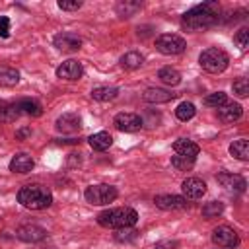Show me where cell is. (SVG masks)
<instances>
[{"mask_svg":"<svg viewBox=\"0 0 249 249\" xmlns=\"http://www.w3.org/2000/svg\"><path fill=\"white\" fill-rule=\"evenodd\" d=\"M224 103H228V95L224 91H214V93H210V95L204 97V105H208V107H216L218 109Z\"/></svg>","mask_w":249,"mask_h":249,"instance_id":"cell-32","label":"cell"},{"mask_svg":"<svg viewBox=\"0 0 249 249\" xmlns=\"http://www.w3.org/2000/svg\"><path fill=\"white\" fill-rule=\"evenodd\" d=\"M212 241L218 245V247H224V249H233L239 245V235L233 228L230 226H218L214 228L212 231Z\"/></svg>","mask_w":249,"mask_h":249,"instance_id":"cell-7","label":"cell"},{"mask_svg":"<svg viewBox=\"0 0 249 249\" xmlns=\"http://www.w3.org/2000/svg\"><path fill=\"white\" fill-rule=\"evenodd\" d=\"M18 202L29 210H43V208L51 206L53 195L45 185L33 183V185H25L18 191Z\"/></svg>","mask_w":249,"mask_h":249,"instance_id":"cell-2","label":"cell"},{"mask_svg":"<svg viewBox=\"0 0 249 249\" xmlns=\"http://www.w3.org/2000/svg\"><path fill=\"white\" fill-rule=\"evenodd\" d=\"M218 183L224 187V189H228V191H237V193H243L245 191V187H247V183H245V179L241 177V175H237V173H228V171H224V173H218Z\"/></svg>","mask_w":249,"mask_h":249,"instance_id":"cell-15","label":"cell"},{"mask_svg":"<svg viewBox=\"0 0 249 249\" xmlns=\"http://www.w3.org/2000/svg\"><path fill=\"white\" fill-rule=\"evenodd\" d=\"M19 82V72L10 66H0V86L12 88Z\"/></svg>","mask_w":249,"mask_h":249,"instance_id":"cell-25","label":"cell"},{"mask_svg":"<svg viewBox=\"0 0 249 249\" xmlns=\"http://www.w3.org/2000/svg\"><path fill=\"white\" fill-rule=\"evenodd\" d=\"M154 202L161 210H183V208H187V198L177 196V195H158L154 198Z\"/></svg>","mask_w":249,"mask_h":249,"instance_id":"cell-14","label":"cell"},{"mask_svg":"<svg viewBox=\"0 0 249 249\" xmlns=\"http://www.w3.org/2000/svg\"><path fill=\"white\" fill-rule=\"evenodd\" d=\"M58 8L66 10V12H74V10L82 8V2L80 0H58Z\"/></svg>","mask_w":249,"mask_h":249,"instance_id":"cell-36","label":"cell"},{"mask_svg":"<svg viewBox=\"0 0 249 249\" xmlns=\"http://www.w3.org/2000/svg\"><path fill=\"white\" fill-rule=\"evenodd\" d=\"M144 101L148 103H167L175 97V93L167 91V89H161V88H148L144 93H142Z\"/></svg>","mask_w":249,"mask_h":249,"instance_id":"cell-19","label":"cell"},{"mask_svg":"<svg viewBox=\"0 0 249 249\" xmlns=\"http://www.w3.org/2000/svg\"><path fill=\"white\" fill-rule=\"evenodd\" d=\"M16 235H18V239H21L25 243H37L47 237V230L41 226H35V224H25V226L18 228Z\"/></svg>","mask_w":249,"mask_h":249,"instance_id":"cell-11","label":"cell"},{"mask_svg":"<svg viewBox=\"0 0 249 249\" xmlns=\"http://www.w3.org/2000/svg\"><path fill=\"white\" fill-rule=\"evenodd\" d=\"M119 95V89L113 88V86H101V88H95L91 89V97L95 101H111Z\"/></svg>","mask_w":249,"mask_h":249,"instance_id":"cell-27","label":"cell"},{"mask_svg":"<svg viewBox=\"0 0 249 249\" xmlns=\"http://www.w3.org/2000/svg\"><path fill=\"white\" fill-rule=\"evenodd\" d=\"M198 62H200V66H202L206 72H210V74H220V72H224V70L228 68L230 56H228L222 49L210 47V49H204V51L200 53Z\"/></svg>","mask_w":249,"mask_h":249,"instance_id":"cell-4","label":"cell"},{"mask_svg":"<svg viewBox=\"0 0 249 249\" xmlns=\"http://www.w3.org/2000/svg\"><path fill=\"white\" fill-rule=\"evenodd\" d=\"M142 62H144V56H142L138 51H128V53H124V54L121 56V66L126 68V70H134V68H138Z\"/></svg>","mask_w":249,"mask_h":249,"instance_id":"cell-24","label":"cell"},{"mask_svg":"<svg viewBox=\"0 0 249 249\" xmlns=\"http://www.w3.org/2000/svg\"><path fill=\"white\" fill-rule=\"evenodd\" d=\"M181 191L185 195V198L189 200H196V198H202L204 193H206V183L198 177H189L181 183Z\"/></svg>","mask_w":249,"mask_h":249,"instance_id":"cell-10","label":"cell"},{"mask_svg":"<svg viewBox=\"0 0 249 249\" xmlns=\"http://www.w3.org/2000/svg\"><path fill=\"white\" fill-rule=\"evenodd\" d=\"M171 165L177 171H189L195 167V158H187V156H173L171 158Z\"/></svg>","mask_w":249,"mask_h":249,"instance_id":"cell-30","label":"cell"},{"mask_svg":"<svg viewBox=\"0 0 249 249\" xmlns=\"http://www.w3.org/2000/svg\"><path fill=\"white\" fill-rule=\"evenodd\" d=\"M156 49L161 54H181L187 49V41L175 33H163L156 39Z\"/></svg>","mask_w":249,"mask_h":249,"instance_id":"cell-6","label":"cell"},{"mask_svg":"<svg viewBox=\"0 0 249 249\" xmlns=\"http://www.w3.org/2000/svg\"><path fill=\"white\" fill-rule=\"evenodd\" d=\"M53 43H54V47H56L58 51H62V53H76V51H80V47H82V39H80L76 33H70V31H62V33L54 35Z\"/></svg>","mask_w":249,"mask_h":249,"instance_id":"cell-9","label":"cell"},{"mask_svg":"<svg viewBox=\"0 0 249 249\" xmlns=\"http://www.w3.org/2000/svg\"><path fill=\"white\" fill-rule=\"evenodd\" d=\"M140 8H142V2H138V0H124L115 6V10L121 18H132L136 12H140Z\"/></svg>","mask_w":249,"mask_h":249,"instance_id":"cell-23","label":"cell"},{"mask_svg":"<svg viewBox=\"0 0 249 249\" xmlns=\"http://www.w3.org/2000/svg\"><path fill=\"white\" fill-rule=\"evenodd\" d=\"M173 247H175V243H171V241H160V243H156L154 249H173Z\"/></svg>","mask_w":249,"mask_h":249,"instance_id":"cell-38","label":"cell"},{"mask_svg":"<svg viewBox=\"0 0 249 249\" xmlns=\"http://www.w3.org/2000/svg\"><path fill=\"white\" fill-rule=\"evenodd\" d=\"M117 195H119L117 187L105 185V183H101V185H89V187L84 191L86 200H88L89 204H95V206H105V204L113 202V200L117 198Z\"/></svg>","mask_w":249,"mask_h":249,"instance_id":"cell-5","label":"cell"},{"mask_svg":"<svg viewBox=\"0 0 249 249\" xmlns=\"http://www.w3.org/2000/svg\"><path fill=\"white\" fill-rule=\"evenodd\" d=\"M56 130L58 132H66V134H72V132H78L82 128V119L78 113H64L56 119Z\"/></svg>","mask_w":249,"mask_h":249,"instance_id":"cell-13","label":"cell"},{"mask_svg":"<svg viewBox=\"0 0 249 249\" xmlns=\"http://www.w3.org/2000/svg\"><path fill=\"white\" fill-rule=\"evenodd\" d=\"M233 41H235V45L243 51V49H247L249 47V29L247 27H241L235 35H233Z\"/></svg>","mask_w":249,"mask_h":249,"instance_id":"cell-33","label":"cell"},{"mask_svg":"<svg viewBox=\"0 0 249 249\" xmlns=\"http://www.w3.org/2000/svg\"><path fill=\"white\" fill-rule=\"evenodd\" d=\"M16 107H18V111L19 113H23V115H29V117H39V115H43V107H41V103L39 101H35V99H19L18 103H16Z\"/></svg>","mask_w":249,"mask_h":249,"instance_id":"cell-21","label":"cell"},{"mask_svg":"<svg viewBox=\"0 0 249 249\" xmlns=\"http://www.w3.org/2000/svg\"><path fill=\"white\" fill-rule=\"evenodd\" d=\"M173 150L177 152V156H187V158H195V160H196V156L200 152L198 144L189 140V138H177L173 142Z\"/></svg>","mask_w":249,"mask_h":249,"instance_id":"cell-17","label":"cell"},{"mask_svg":"<svg viewBox=\"0 0 249 249\" xmlns=\"http://www.w3.org/2000/svg\"><path fill=\"white\" fill-rule=\"evenodd\" d=\"M82 74H84V66H82L78 60H74V58L64 60V62L56 68V76L62 78V80H70V82L80 80Z\"/></svg>","mask_w":249,"mask_h":249,"instance_id":"cell-12","label":"cell"},{"mask_svg":"<svg viewBox=\"0 0 249 249\" xmlns=\"http://www.w3.org/2000/svg\"><path fill=\"white\" fill-rule=\"evenodd\" d=\"M136 222H138V212L128 206L109 208V210H103L101 214H97V224L103 228H111V230L132 228Z\"/></svg>","mask_w":249,"mask_h":249,"instance_id":"cell-3","label":"cell"},{"mask_svg":"<svg viewBox=\"0 0 249 249\" xmlns=\"http://www.w3.org/2000/svg\"><path fill=\"white\" fill-rule=\"evenodd\" d=\"M233 93L237 97H247L249 95V82L245 78H237L233 82Z\"/></svg>","mask_w":249,"mask_h":249,"instance_id":"cell-34","label":"cell"},{"mask_svg":"<svg viewBox=\"0 0 249 249\" xmlns=\"http://www.w3.org/2000/svg\"><path fill=\"white\" fill-rule=\"evenodd\" d=\"M241 115H243V107L235 101H228L222 107H218V119L224 123H233V121L241 119Z\"/></svg>","mask_w":249,"mask_h":249,"instance_id":"cell-16","label":"cell"},{"mask_svg":"<svg viewBox=\"0 0 249 249\" xmlns=\"http://www.w3.org/2000/svg\"><path fill=\"white\" fill-rule=\"evenodd\" d=\"M195 113H196V109H195V105L191 101H183L175 109V115H177L179 121H191L195 117Z\"/></svg>","mask_w":249,"mask_h":249,"instance_id":"cell-29","label":"cell"},{"mask_svg":"<svg viewBox=\"0 0 249 249\" xmlns=\"http://www.w3.org/2000/svg\"><path fill=\"white\" fill-rule=\"evenodd\" d=\"M230 154L241 161H247L249 160V142L245 138H237L230 144Z\"/></svg>","mask_w":249,"mask_h":249,"instance_id":"cell-22","label":"cell"},{"mask_svg":"<svg viewBox=\"0 0 249 249\" xmlns=\"http://www.w3.org/2000/svg\"><path fill=\"white\" fill-rule=\"evenodd\" d=\"M33 158L29 154H16L12 160H10V171L14 173H29L33 169Z\"/></svg>","mask_w":249,"mask_h":249,"instance_id":"cell-18","label":"cell"},{"mask_svg":"<svg viewBox=\"0 0 249 249\" xmlns=\"http://www.w3.org/2000/svg\"><path fill=\"white\" fill-rule=\"evenodd\" d=\"M19 117V111L16 107V103H4L0 101V121L2 123H12Z\"/></svg>","mask_w":249,"mask_h":249,"instance_id":"cell-28","label":"cell"},{"mask_svg":"<svg viewBox=\"0 0 249 249\" xmlns=\"http://www.w3.org/2000/svg\"><path fill=\"white\" fill-rule=\"evenodd\" d=\"M88 142H89V146H91L93 150H97V152H105V150L111 148V144H113V136H111L109 132L101 130V132L91 134V136L88 138Z\"/></svg>","mask_w":249,"mask_h":249,"instance_id":"cell-20","label":"cell"},{"mask_svg":"<svg viewBox=\"0 0 249 249\" xmlns=\"http://www.w3.org/2000/svg\"><path fill=\"white\" fill-rule=\"evenodd\" d=\"M0 37L2 39H8L10 37V18L8 16H2L0 18Z\"/></svg>","mask_w":249,"mask_h":249,"instance_id":"cell-37","label":"cell"},{"mask_svg":"<svg viewBox=\"0 0 249 249\" xmlns=\"http://www.w3.org/2000/svg\"><path fill=\"white\" fill-rule=\"evenodd\" d=\"M136 230H132V228H123V230H117V233H115V239L117 241H130V239H136Z\"/></svg>","mask_w":249,"mask_h":249,"instance_id":"cell-35","label":"cell"},{"mask_svg":"<svg viewBox=\"0 0 249 249\" xmlns=\"http://www.w3.org/2000/svg\"><path fill=\"white\" fill-rule=\"evenodd\" d=\"M222 212H224V204L220 200H210V202H206L202 206V216L204 218H216Z\"/></svg>","mask_w":249,"mask_h":249,"instance_id":"cell-31","label":"cell"},{"mask_svg":"<svg viewBox=\"0 0 249 249\" xmlns=\"http://www.w3.org/2000/svg\"><path fill=\"white\" fill-rule=\"evenodd\" d=\"M113 124H115V128L121 130V132H136V130H140V128L144 126V121H142V117L136 115V113H124V111H123V113H117V115H115Z\"/></svg>","mask_w":249,"mask_h":249,"instance_id":"cell-8","label":"cell"},{"mask_svg":"<svg viewBox=\"0 0 249 249\" xmlns=\"http://www.w3.org/2000/svg\"><path fill=\"white\" fill-rule=\"evenodd\" d=\"M158 78H160L165 86H177V84L181 82L179 70H175V68H171V66H163V68L158 72Z\"/></svg>","mask_w":249,"mask_h":249,"instance_id":"cell-26","label":"cell"},{"mask_svg":"<svg viewBox=\"0 0 249 249\" xmlns=\"http://www.w3.org/2000/svg\"><path fill=\"white\" fill-rule=\"evenodd\" d=\"M218 19H220V4L218 2H202L183 14V25L191 31L206 29V27L218 23Z\"/></svg>","mask_w":249,"mask_h":249,"instance_id":"cell-1","label":"cell"},{"mask_svg":"<svg viewBox=\"0 0 249 249\" xmlns=\"http://www.w3.org/2000/svg\"><path fill=\"white\" fill-rule=\"evenodd\" d=\"M29 132H31L29 128H21V130H18V132H16V136H18V138H25Z\"/></svg>","mask_w":249,"mask_h":249,"instance_id":"cell-39","label":"cell"}]
</instances>
